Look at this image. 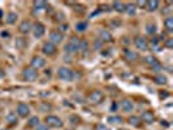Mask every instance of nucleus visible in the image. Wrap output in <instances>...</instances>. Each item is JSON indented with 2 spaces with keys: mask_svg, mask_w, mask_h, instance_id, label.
<instances>
[{
  "mask_svg": "<svg viewBox=\"0 0 173 130\" xmlns=\"http://www.w3.org/2000/svg\"><path fill=\"white\" fill-rule=\"evenodd\" d=\"M57 77L60 79H63V81L70 82L74 79V72L67 66H61V68H59V70H57Z\"/></svg>",
  "mask_w": 173,
  "mask_h": 130,
  "instance_id": "nucleus-1",
  "label": "nucleus"
},
{
  "mask_svg": "<svg viewBox=\"0 0 173 130\" xmlns=\"http://www.w3.org/2000/svg\"><path fill=\"white\" fill-rule=\"evenodd\" d=\"M80 43H81V39H78L77 37H73L69 41V43L65 46V52L67 53H75V52H78Z\"/></svg>",
  "mask_w": 173,
  "mask_h": 130,
  "instance_id": "nucleus-2",
  "label": "nucleus"
},
{
  "mask_svg": "<svg viewBox=\"0 0 173 130\" xmlns=\"http://www.w3.org/2000/svg\"><path fill=\"white\" fill-rule=\"evenodd\" d=\"M22 77L26 79V81H35L38 78V72L33 69V68H25L22 72Z\"/></svg>",
  "mask_w": 173,
  "mask_h": 130,
  "instance_id": "nucleus-3",
  "label": "nucleus"
},
{
  "mask_svg": "<svg viewBox=\"0 0 173 130\" xmlns=\"http://www.w3.org/2000/svg\"><path fill=\"white\" fill-rule=\"evenodd\" d=\"M31 30H33L35 38H42L46 32V26L42 22H35L33 25V29H31Z\"/></svg>",
  "mask_w": 173,
  "mask_h": 130,
  "instance_id": "nucleus-4",
  "label": "nucleus"
},
{
  "mask_svg": "<svg viewBox=\"0 0 173 130\" xmlns=\"http://www.w3.org/2000/svg\"><path fill=\"white\" fill-rule=\"evenodd\" d=\"M56 46L53 44V43H51V42H46L44 44H43V47H42V51H43V53L44 55H47V56H52V55H55L56 53Z\"/></svg>",
  "mask_w": 173,
  "mask_h": 130,
  "instance_id": "nucleus-5",
  "label": "nucleus"
},
{
  "mask_svg": "<svg viewBox=\"0 0 173 130\" xmlns=\"http://www.w3.org/2000/svg\"><path fill=\"white\" fill-rule=\"evenodd\" d=\"M89 99H90L91 103L98 104L104 99V94H103V91H100V90H95V91H92L91 94H90Z\"/></svg>",
  "mask_w": 173,
  "mask_h": 130,
  "instance_id": "nucleus-6",
  "label": "nucleus"
},
{
  "mask_svg": "<svg viewBox=\"0 0 173 130\" xmlns=\"http://www.w3.org/2000/svg\"><path fill=\"white\" fill-rule=\"evenodd\" d=\"M46 122H47V125L52 126V128H61V126H63V121H61V118H59L57 116H47Z\"/></svg>",
  "mask_w": 173,
  "mask_h": 130,
  "instance_id": "nucleus-7",
  "label": "nucleus"
},
{
  "mask_svg": "<svg viewBox=\"0 0 173 130\" xmlns=\"http://www.w3.org/2000/svg\"><path fill=\"white\" fill-rule=\"evenodd\" d=\"M63 39H64V35L61 34L60 31L55 30V31H51V32H50V41H48V42L53 43V44H55V46L63 42Z\"/></svg>",
  "mask_w": 173,
  "mask_h": 130,
  "instance_id": "nucleus-8",
  "label": "nucleus"
},
{
  "mask_svg": "<svg viewBox=\"0 0 173 130\" xmlns=\"http://www.w3.org/2000/svg\"><path fill=\"white\" fill-rule=\"evenodd\" d=\"M134 44L138 49H140V51H147L149 49V43H147V41L143 37H138L135 38L134 41Z\"/></svg>",
  "mask_w": 173,
  "mask_h": 130,
  "instance_id": "nucleus-9",
  "label": "nucleus"
},
{
  "mask_svg": "<svg viewBox=\"0 0 173 130\" xmlns=\"http://www.w3.org/2000/svg\"><path fill=\"white\" fill-rule=\"evenodd\" d=\"M46 65V60L43 59V57H39V56H35L33 57V60H31V68L33 69H41Z\"/></svg>",
  "mask_w": 173,
  "mask_h": 130,
  "instance_id": "nucleus-10",
  "label": "nucleus"
},
{
  "mask_svg": "<svg viewBox=\"0 0 173 130\" xmlns=\"http://www.w3.org/2000/svg\"><path fill=\"white\" fill-rule=\"evenodd\" d=\"M29 113H30V108H29L27 104L20 103L18 106H17V114H18L20 117H26Z\"/></svg>",
  "mask_w": 173,
  "mask_h": 130,
  "instance_id": "nucleus-11",
  "label": "nucleus"
},
{
  "mask_svg": "<svg viewBox=\"0 0 173 130\" xmlns=\"http://www.w3.org/2000/svg\"><path fill=\"white\" fill-rule=\"evenodd\" d=\"M31 29H33V24H31L29 20L22 21L18 26V30L22 32V34H29V32L31 31Z\"/></svg>",
  "mask_w": 173,
  "mask_h": 130,
  "instance_id": "nucleus-12",
  "label": "nucleus"
},
{
  "mask_svg": "<svg viewBox=\"0 0 173 130\" xmlns=\"http://www.w3.org/2000/svg\"><path fill=\"white\" fill-rule=\"evenodd\" d=\"M124 56L128 61H135L137 59H138V53L132 51V49H128V48L124 49Z\"/></svg>",
  "mask_w": 173,
  "mask_h": 130,
  "instance_id": "nucleus-13",
  "label": "nucleus"
},
{
  "mask_svg": "<svg viewBox=\"0 0 173 130\" xmlns=\"http://www.w3.org/2000/svg\"><path fill=\"white\" fill-rule=\"evenodd\" d=\"M120 107H121V109L125 111V112H132L133 108H134V106H133V102H132V100H129V99H124V100H122L121 104H120Z\"/></svg>",
  "mask_w": 173,
  "mask_h": 130,
  "instance_id": "nucleus-14",
  "label": "nucleus"
},
{
  "mask_svg": "<svg viewBox=\"0 0 173 130\" xmlns=\"http://www.w3.org/2000/svg\"><path fill=\"white\" fill-rule=\"evenodd\" d=\"M154 120H155V116L151 111H146L142 113V121L143 122H146V124H152Z\"/></svg>",
  "mask_w": 173,
  "mask_h": 130,
  "instance_id": "nucleus-15",
  "label": "nucleus"
},
{
  "mask_svg": "<svg viewBox=\"0 0 173 130\" xmlns=\"http://www.w3.org/2000/svg\"><path fill=\"white\" fill-rule=\"evenodd\" d=\"M146 8L149 12H154L159 8V1L157 0H149V1H146Z\"/></svg>",
  "mask_w": 173,
  "mask_h": 130,
  "instance_id": "nucleus-16",
  "label": "nucleus"
},
{
  "mask_svg": "<svg viewBox=\"0 0 173 130\" xmlns=\"http://www.w3.org/2000/svg\"><path fill=\"white\" fill-rule=\"evenodd\" d=\"M99 37H100L99 39L102 42H111L112 41V34H111L108 30H102L99 32Z\"/></svg>",
  "mask_w": 173,
  "mask_h": 130,
  "instance_id": "nucleus-17",
  "label": "nucleus"
},
{
  "mask_svg": "<svg viewBox=\"0 0 173 130\" xmlns=\"http://www.w3.org/2000/svg\"><path fill=\"white\" fill-rule=\"evenodd\" d=\"M14 44H16L17 49H24L25 47L27 46V41L24 37H18L16 39V42H14Z\"/></svg>",
  "mask_w": 173,
  "mask_h": 130,
  "instance_id": "nucleus-18",
  "label": "nucleus"
},
{
  "mask_svg": "<svg viewBox=\"0 0 173 130\" xmlns=\"http://www.w3.org/2000/svg\"><path fill=\"white\" fill-rule=\"evenodd\" d=\"M17 18H18V14L17 13H14V12H9L8 14H7V24H9V25H13L14 22L17 21Z\"/></svg>",
  "mask_w": 173,
  "mask_h": 130,
  "instance_id": "nucleus-19",
  "label": "nucleus"
},
{
  "mask_svg": "<svg viewBox=\"0 0 173 130\" xmlns=\"http://www.w3.org/2000/svg\"><path fill=\"white\" fill-rule=\"evenodd\" d=\"M112 8L118 13L125 12V4H124V3H121V1H113L112 3Z\"/></svg>",
  "mask_w": 173,
  "mask_h": 130,
  "instance_id": "nucleus-20",
  "label": "nucleus"
},
{
  "mask_svg": "<svg viewBox=\"0 0 173 130\" xmlns=\"http://www.w3.org/2000/svg\"><path fill=\"white\" fill-rule=\"evenodd\" d=\"M145 63L149 65V66L152 68V66H155L156 64H159V61L156 60V57H154L152 55H150V56H146V57H145Z\"/></svg>",
  "mask_w": 173,
  "mask_h": 130,
  "instance_id": "nucleus-21",
  "label": "nucleus"
},
{
  "mask_svg": "<svg viewBox=\"0 0 173 130\" xmlns=\"http://www.w3.org/2000/svg\"><path fill=\"white\" fill-rule=\"evenodd\" d=\"M164 26H165V29H167L168 32H172L173 31V18H172V17H167V18H165Z\"/></svg>",
  "mask_w": 173,
  "mask_h": 130,
  "instance_id": "nucleus-22",
  "label": "nucleus"
},
{
  "mask_svg": "<svg viewBox=\"0 0 173 130\" xmlns=\"http://www.w3.org/2000/svg\"><path fill=\"white\" fill-rule=\"evenodd\" d=\"M34 8H35V10L47 9V3L43 1V0H38V1H34Z\"/></svg>",
  "mask_w": 173,
  "mask_h": 130,
  "instance_id": "nucleus-23",
  "label": "nucleus"
},
{
  "mask_svg": "<svg viewBox=\"0 0 173 130\" xmlns=\"http://www.w3.org/2000/svg\"><path fill=\"white\" fill-rule=\"evenodd\" d=\"M89 24L85 22V21H80V22H77V25H75V30H77L78 32H84L86 29H87Z\"/></svg>",
  "mask_w": 173,
  "mask_h": 130,
  "instance_id": "nucleus-24",
  "label": "nucleus"
},
{
  "mask_svg": "<svg viewBox=\"0 0 173 130\" xmlns=\"http://www.w3.org/2000/svg\"><path fill=\"white\" fill-rule=\"evenodd\" d=\"M155 83L156 85H165L167 83V77L165 75H163V74H157L156 77H155Z\"/></svg>",
  "mask_w": 173,
  "mask_h": 130,
  "instance_id": "nucleus-25",
  "label": "nucleus"
},
{
  "mask_svg": "<svg viewBox=\"0 0 173 130\" xmlns=\"http://www.w3.org/2000/svg\"><path fill=\"white\" fill-rule=\"evenodd\" d=\"M7 121H8L10 125H16L17 124V114L13 113V112L8 113V114H7Z\"/></svg>",
  "mask_w": 173,
  "mask_h": 130,
  "instance_id": "nucleus-26",
  "label": "nucleus"
},
{
  "mask_svg": "<svg viewBox=\"0 0 173 130\" xmlns=\"http://www.w3.org/2000/svg\"><path fill=\"white\" fill-rule=\"evenodd\" d=\"M146 31H147V34H150V35H152L156 32V25L152 24V22H149L146 25Z\"/></svg>",
  "mask_w": 173,
  "mask_h": 130,
  "instance_id": "nucleus-27",
  "label": "nucleus"
},
{
  "mask_svg": "<svg viewBox=\"0 0 173 130\" xmlns=\"http://www.w3.org/2000/svg\"><path fill=\"white\" fill-rule=\"evenodd\" d=\"M135 10H137L135 4H128V5H125V12H126L129 16H133V14H135Z\"/></svg>",
  "mask_w": 173,
  "mask_h": 130,
  "instance_id": "nucleus-28",
  "label": "nucleus"
},
{
  "mask_svg": "<svg viewBox=\"0 0 173 130\" xmlns=\"http://www.w3.org/2000/svg\"><path fill=\"white\" fill-rule=\"evenodd\" d=\"M129 124L133 125V126H139L140 125V118L139 117H137V116H132V117H129Z\"/></svg>",
  "mask_w": 173,
  "mask_h": 130,
  "instance_id": "nucleus-29",
  "label": "nucleus"
},
{
  "mask_svg": "<svg viewBox=\"0 0 173 130\" xmlns=\"http://www.w3.org/2000/svg\"><path fill=\"white\" fill-rule=\"evenodd\" d=\"M87 49H89V43L86 42V41H81V43H80V48H78V52H84V53H86V52H87Z\"/></svg>",
  "mask_w": 173,
  "mask_h": 130,
  "instance_id": "nucleus-30",
  "label": "nucleus"
},
{
  "mask_svg": "<svg viewBox=\"0 0 173 130\" xmlns=\"http://www.w3.org/2000/svg\"><path fill=\"white\" fill-rule=\"evenodd\" d=\"M108 122H111V124H121L122 117L121 116H109L108 117Z\"/></svg>",
  "mask_w": 173,
  "mask_h": 130,
  "instance_id": "nucleus-31",
  "label": "nucleus"
},
{
  "mask_svg": "<svg viewBox=\"0 0 173 130\" xmlns=\"http://www.w3.org/2000/svg\"><path fill=\"white\" fill-rule=\"evenodd\" d=\"M39 125V118L37 116L31 117L30 120H29V126H38Z\"/></svg>",
  "mask_w": 173,
  "mask_h": 130,
  "instance_id": "nucleus-32",
  "label": "nucleus"
},
{
  "mask_svg": "<svg viewBox=\"0 0 173 130\" xmlns=\"http://www.w3.org/2000/svg\"><path fill=\"white\" fill-rule=\"evenodd\" d=\"M164 46L167 47L168 49H172V48H173V39H172V38H168V39H165V42H164Z\"/></svg>",
  "mask_w": 173,
  "mask_h": 130,
  "instance_id": "nucleus-33",
  "label": "nucleus"
},
{
  "mask_svg": "<svg viewBox=\"0 0 173 130\" xmlns=\"http://www.w3.org/2000/svg\"><path fill=\"white\" fill-rule=\"evenodd\" d=\"M102 46H103V42L100 39H95V42H94V49H100Z\"/></svg>",
  "mask_w": 173,
  "mask_h": 130,
  "instance_id": "nucleus-34",
  "label": "nucleus"
},
{
  "mask_svg": "<svg viewBox=\"0 0 173 130\" xmlns=\"http://www.w3.org/2000/svg\"><path fill=\"white\" fill-rule=\"evenodd\" d=\"M41 109H42V112H48L50 109H51V106H50L48 103H42Z\"/></svg>",
  "mask_w": 173,
  "mask_h": 130,
  "instance_id": "nucleus-35",
  "label": "nucleus"
},
{
  "mask_svg": "<svg viewBox=\"0 0 173 130\" xmlns=\"http://www.w3.org/2000/svg\"><path fill=\"white\" fill-rule=\"evenodd\" d=\"M69 121H72V124H78L80 122V117H77V116H70L69 117Z\"/></svg>",
  "mask_w": 173,
  "mask_h": 130,
  "instance_id": "nucleus-36",
  "label": "nucleus"
},
{
  "mask_svg": "<svg viewBox=\"0 0 173 130\" xmlns=\"http://www.w3.org/2000/svg\"><path fill=\"white\" fill-rule=\"evenodd\" d=\"M68 29H69V26H68V25H60V26H59V30H57V31H60L61 34H63V32L67 31Z\"/></svg>",
  "mask_w": 173,
  "mask_h": 130,
  "instance_id": "nucleus-37",
  "label": "nucleus"
},
{
  "mask_svg": "<svg viewBox=\"0 0 173 130\" xmlns=\"http://www.w3.org/2000/svg\"><path fill=\"white\" fill-rule=\"evenodd\" d=\"M96 130H108V128L104 124H98L96 125Z\"/></svg>",
  "mask_w": 173,
  "mask_h": 130,
  "instance_id": "nucleus-38",
  "label": "nucleus"
},
{
  "mask_svg": "<svg viewBox=\"0 0 173 130\" xmlns=\"http://www.w3.org/2000/svg\"><path fill=\"white\" fill-rule=\"evenodd\" d=\"M37 130H48V128H47V125H44V124H39L37 126Z\"/></svg>",
  "mask_w": 173,
  "mask_h": 130,
  "instance_id": "nucleus-39",
  "label": "nucleus"
},
{
  "mask_svg": "<svg viewBox=\"0 0 173 130\" xmlns=\"http://www.w3.org/2000/svg\"><path fill=\"white\" fill-rule=\"evenodd\" d=\"M137 5L142 7V8H146V1H143V0H139V1H137Z\"/></svg>",
  "mask_w": 173,
  "mask_h": 130,
  "instance_id": "nucleus-40",
  "label": "nucleus"
},
{
  "mask_svg": "<svg viewBox=\"0 0 173 130\" xmlns=\"http://www.w3.org/2000/svg\"><path fill=\"white\" fill-rule=\"evenodd\" d=\"M152 70H155V72H159V70H161V65H160V63L159 64H156L155 66H152Z\"/></svg>",
  "mask_w": 173,
  "mask_h": 130,
  "instance_id": "nucleus-41",
  "label": "nucleus"
},
{
  "mask_svg": "<svg viewBox=\"0 0 173 130\" xmlns=\"http://www.w3.org/2000/svg\"><path fill=\"white\" fill-rule=\"evenodd\" d=\"M157 43H159L157 38H152V39H151V44H152L154 47H156V46H157Z\"/></svg>",
  "mask_w": 173,
  "mask_h": 130,
  "instance_id": "nucleus-42",
  "label": "nucleus"
},
{
  "mask_svg": "<svg viewBox=\"0 0 173 130\" xmlns=\"http://www.w3.org/2000/svg\"><path fill=\"white\" fill-rule=\"evenodd\" d=\"M1 77H4V72H3V69L0 68V78H1Z\"/></svg>",
  "mask_w": 173,
  "mask_h": 130,
  "instance_id": "nucleus-43",
  "label": "nucleus"
},
{
  "mask_svg": "<svg viewBox=\"0 0 173 130\" xmlns=\"http://www.w3.org/2000/svg\"><path fill=\"white\" fill-rule=\"evenodd\" d=\"M1 35H3V37H8L9 34H8V32H7V31H3V32H1Z\"/></svg>",
  "mask_w": 173,
  "mask_h": 130,
  "instance_id": "nucleus-44",
  "label": "nucleus"
},
{
  "mask_svg": "<svg viewBox=\"0 0 173 130\" xmlns=\"http://www.w3.org/2000/svg\"><path fill=\"white\" fill-rule=\"evenodd\" d=\"M1 17H3V10L0 9V18H1Z\"/></svg>",
  "mask_w": 173,
  "mask_h": 130,
  "instance_id": "nucleus-45",
  "label": "nucleus"
}]
</instances>
